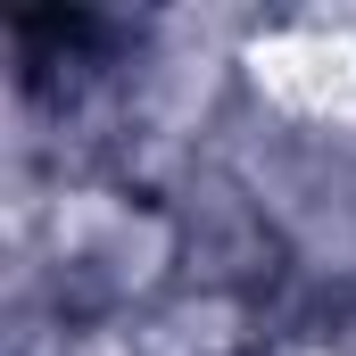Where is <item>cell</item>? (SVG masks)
I'll return each mask as SVG.
<instances>
[{
  "instance_id": "1",
  "label": "cell",
  "mask_w": 356,
  "mask_h": 356,
  "mask_svg": "<svg viewBox=\"0 0 356 356\" xmlns=\"http://www.w3.org/2000/svg\"><path fill=\"white\" fill-rule=\"evenodd\" d=\"M175 282L182 241L149 182H58L33 207H0V332L133 323Z\"/></svg>"
},
{
  "instance_id": "2",
  "label": "cell",
  "mask_w": 356,
  "mask_h": 356,
  "mask_svg": "<svg viewBox=\"0 0 356 356\" xmlns=\"http://www.w3.org/2000/svg\"><path fill=\"white\" fill-rule=\"evenodd\" d=\"M175 216V241H182V282H216V290H249V298H273L282 273H290V249L273 232L257 182L241 175L224 149H199L149 182Z\"/></svg>"
},
{
  "instance_id": "3",
  "label": "cell",
  "mask_w": 356,
  "mask_h": 356,
  "mask_svg": "<svg viewBox=\"0 0 356 356\" xmlns=\"http://www.w3.org/2000/svg\"><path fill=\"white\" fill-rule=\"evenodd\" d=\"M141 356H266V298L216 290V282H175L158 307L124 323Z\"/></svg>"
},
{
  "instance_id": "4",
  "label": "cell",
  "mask_w": 356,
  "mask_h": 356,
  "mask_svg": "<svg viewBox=\"0 0 356 356\" xmlns=\"http://www.w3.org/2000/svg\"><path fill=\"white\" fill-rule=\"evenodd\" d=\"M0 356H141L124 323H8Z\"/></svg>"
}]
</instances>
